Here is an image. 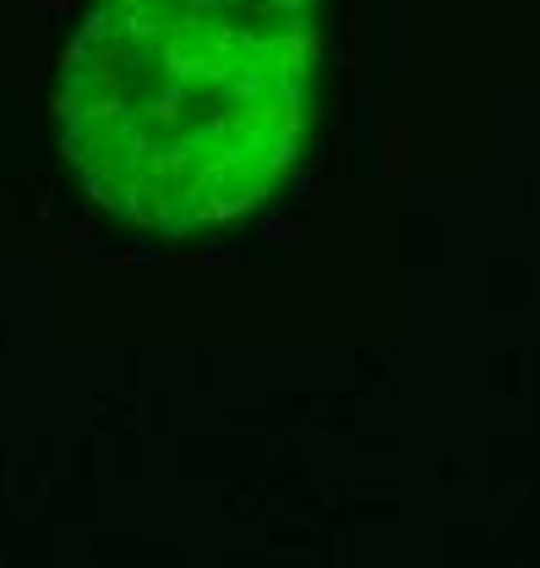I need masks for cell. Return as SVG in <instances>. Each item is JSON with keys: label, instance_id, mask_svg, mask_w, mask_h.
Returning <instances> with one entry per match:
<instances>
[{"label": "cell", "instance_id": "obj_1", "mask_svg": "<svg viewBox=\"0 0 540 568\" xmlns=\"http://www.w3.org/2000/svg\"><path fill=\"white\" fill-rule=\"evenodd\" d=\"M317 0H93L61 148L93 203L186 235L257 209L300 148Z\"/></svg>", "mask_w": 540, "mask_h": 568}]
</instances>
